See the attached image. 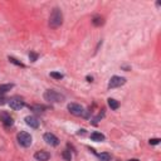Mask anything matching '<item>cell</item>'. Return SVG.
<instances>
[{"instance_id": "44dd1931", "label": "cell", "mask_w": 161, "mask_h": 161, "mask_svg": "<svg viewBox=\"0 0 161 161\" xmlns=\"http://www.w3.org/2000/svg\"><path fill=\"white\" fill-rule=\"evenodd\" d=\"M6 101H8V99H6L3 94H0V104H5V103H6Z\"/></svg>"}, {"instance_id": "2e32d148", "label": "cell", "mask_w": 161, "mask_h": 161, "mask_svg": "<svg viewBox=\"0 0 161 161\" xmlns=\"http://www.w3.org/2000/svg\"><path fill=\"white\" fill-rule=\"evenodd\" d=\"M62 156H63V158L65 161H72V155H70V151L69 150H64L63 153H62Z\"/></svg>"}, {"instance_id": "ffe728a7", "label": "cell", "mask_w": 161, "mask_h": 161, "mask_svg": "<svg viewBox=\"0 0 161 161\" xmlns=\"http://www.w3.org/2000/svg\"><path fill=\"white\" fill-rule=\"evenodd\" d=\"M160 141H161L160 138H151L148 142H150V145H158V143H160Z\"/></svg>"}, {"instance_id": "4fadbf2b", "label": "cell", "mask_w": 161, "mask_h": 161, "mask_svg": "<svg viewBox=\"0 0 161 161\" xmlns=\"http://www.w3.org/2000/svg\"><path fill=\"white\" fill-rule=\"evenodd\" d=\"M108 106L111 107V109H117L119 107V103H118V101H116L113 98H108Z\"/></svg>"}, {"instance_id": "30bf717a", "label": "cell", "mask_w": 161, "mask_h": 161, "mask_svg": "<svg viewBox=\"0 0 161 161\" xmlns=\"http://www.w3.org/2000/svg\"><path fill=\"white\" fill-rule=\"evenodd\" d=\"M34 158L38 161H48L50 158V155L45 151H38L34 153Z\"/></svg>"}, {"instance_id": "5bb4252c", "label": "cell", "mask_w": 161, "mask_h": 161, "mask_svg": "<svg viewBox=\"0 0 161 161\" xmlns=\"http://www.w3.org/2000/svg\"><path fill=\"white\" fill-rule=\"evenodd\" d=\"M92 23H93V25H96V26H99V25H102V24L104 23V20H103V18H102V16L97 15V16H94V18H93Z\"/></svg>"}, {"instance_id": "6da1fadb", "label": "cell", "mask_w": 161, "mask_h": 161, "mask_svg": "<svg viewBox=\"0 0 161 161\" xmlns=\"http://www.w3.org/2000/svg\"><path fill=\"white\" fill-rule=\"evenodd\" d=\"M63 23V14L59 8H54L49 16V26L50 28H58Z\"/></svg>"}, {"instance_id": "ac0fdd59", "label": "cell", "mask_w": 161, "mask_h": 161, "mask_svg": "<svg viewBox=\"0 0 161 161\" xmlns=\"http://www.w3.org/2000/svg\"><path fill=\"white\" fill-rule=\"evenodd\" d=\"M8 59H9V60H10L11 63H14V64H16V65H19V67H24V64H23L21 62H19L18 59H15L14 57H9Z\"/></svg>"}, {"instance_id": "8992f818", "label": "cell", "mask_w": 161, "mask_h": 161, "mask_svg": "<svg viewBox=\"0 0 161 161\" xmlns=\"http://www.w3.org/2000/svg\"><path fill=\"white\" fill-rule=\"evenodd\" d=\"M43 138H44V141H45L48 145H50V146H58V145H59V140H58V137H57L55 135L50 133V132L44 133Z\"/></svg>"}, {"instance_id": "7a4b0ae2", "label": "cell", "mask_w": 161, "mask_h": 161, "mask_svg": "<svg viewBox=\"0 0 161 161\" xmlns=\"http://www.w3.org/2000/svg\"><path fill=\"white\" fill-rule=\"evenodd\" d=\"M43 97H44L45 101H48L50 103H58V102H63L65 99L64 94H62V93H59L57 91H53V89L45 91V93H44Z\"/></svg>"}, {"instance_id": "ba28073f", "label": "cell", "mask_w": 161, "mask_h": 161, "mask_svg": "<svg viewBox=\"0 0 161 161\" xmlns=\"http://www.w3.org/2000/svg\"><path fill=\"white\" fill-rule=\"evenodd\" d=\"M0 118H1L3 123H4L6 127H9V126H13V123H14V119H13V117H11L9 113H6V112H3V113L0 114Z\"/></svg>"}, {"instance_id": "e0dca14e", "label": "cell", "mask_w": 161, "mask_h": 161, "mask_svg": "<svg viewBox=\"0 0 161 161\" xmlns=\"http://www.w3.org/2000/svg\"><path fill=\"white\" fill-rule=\"evenodd\" d=\"M52 78H54V79H62L64 75L62 74V73H59V72H50V74H49Z\"/></svg>"}, {"instance_id": "7c38bea8", "label": "cell", "mask_w": 161, "mask_h": 161, "mask_svg": "<svg viewBox=\"0 0 161 161\" xmlns=\"http://www.w3.org/2000/svg\"><path fill=\"white\" fill-rule=\"evenodd\" d=\"M14 87L13 83H8V84H0V94H4L6 92H9L11 88Z\"/></svg>"}, {"instance_id": "9a60e30c", "label": "cell", "mask_w": 161, "mask_h": 161, "mask_svg": "<svg viewBox=\"0 0 161 161\" xmlns=\"http://www.w3.org/2000/svg\"><path fill=\"white\" fill-rule=\"evenodd\" d=\"M99 161H111V155L108 152H102L98 155Z\"/></svg>"}, {"instance_id": "7402d4cb", "label": "cell", "mask_w": 161, "mask_h": 161, "mask_svg": "<svg viewBox=\"0 0 161 161\" xmlns=\"http://www.w3.org/2000/svg\"><path fill=\"white\" fill-rule=\"evenodd\" d=\"M87 79H88V82H92L93 78H92V77H87Z\"/></svg>"}, {"instance_id": "3957f363", "label": "cell", "mask_w": 161, "mask_h": 161, "mask_svg": "<svg viewBox=\"0 0 161 161\" xmlns=\"http://www.w3.org/2000/svg\"><path fill=\"white\" fill-rule=\"evenodd\" d=\"M16 138H18L19 145L23 146V147H29V146L31 145V142H33V138H31L30 133H28V132H25V131L19 132L18 136H16Z\"/></svg>"}, {"instance_id": "9c48e42d", "label": "cell", "mask_w": 161, "mask_h": 161, "mask_svg": "<svg viewBox=\"0 0 161 161\" xmlns=\"http://www.w3.org/2000/svg\"><path fill=\"white\" fill-rule=\"evenodd\" d=\"M25 123H26L28 126H30L31 128H38V127H39V121H38V118L34 117V116H26V117H25Z\"/></svg>"}, {"instance_id": "52a82bcc", "label": "cell", "mask_w": 161, "mask_h": 161, "mask_svg": "<svg viewBox=\"0 0 161 161\" xmlns=\"http://www.w3.org/2000/svg\"><path fill=\"white\" fill-rule=\"evenodd\" d=\"M9 101V106H10V108H13V109H20V108H23L24 107V101H21L20 98H18V97H14V98H10V99H8Z\"/></svg>"}, {"instance_id": "5b68a950", "label": "cell", "mask_w": 161, "mask_h": 161, "mask_svg": "<svg viewBox=\"0 0 161 161\" xmlns=\"http://www.w3.org/2000/svg\"><path fill=\"white\" fill-rule=\"evenodd\" d=\"M68 111L74 116H83L84 114L83 107L80 104H78V103H69L68 104Z\"/></svg>"}, {"instance_id": "603a6c76", "label": "cell", "mask_w": 161, "mask_h": 161, "mask_svg": "<svg viewBox=\"0 0 161 161\" xmlns=\"http://www.w3.org/2000/svg\"><path fill=\"white\" fill-rule=\"evenodd\" d=\"M128 161H138L137 158H131V160H128Z\"/></svg>"}, {"instance_id": "8fae6325", "label": "cell", "mask_w": 161, "mask_h": 161, "mask_svg": "<svg viewBox=\"0 0 161 161\" xmlns=\"http://www.w3.org/2000/svg\"><path fill=\"white\" fill-rule=\"evenodd\" d=\"M104 135L101 133V132H92L91 133V140L92 141H96V142H101V141H104Z\"/></svg>"}, {"instance_id": "d6986e66", "label": "cell", "mask_w": 161, "mask_h": 161, "mask_svg": "<svg viewBox=\"0 0 161 161\" xmlns=\"http://www.w3.org/2000/svg\"><path fill=\"white\" fill-rule=\"evenodd\" d=\"M29 59H30L31 62H35V60L38 59V54L34 53V52H30V53H29Z\"/></svg>"}, {"instance_id": "277c9868", "label": "cell", "mask_w": 161, "mask_h": 161, "mask_svg": "<svg viewBox=\"0 0 161 161\" xmlns=\"http://www.w3.org/2000/svg\"><path fill=\"white\" fill-rule=\"evenodd\" d=\"M126 83V78L125 77H119V75H113L109 82H108V88L112 89V88H117V87H121Z\"/></svg>"}]
</instances>
